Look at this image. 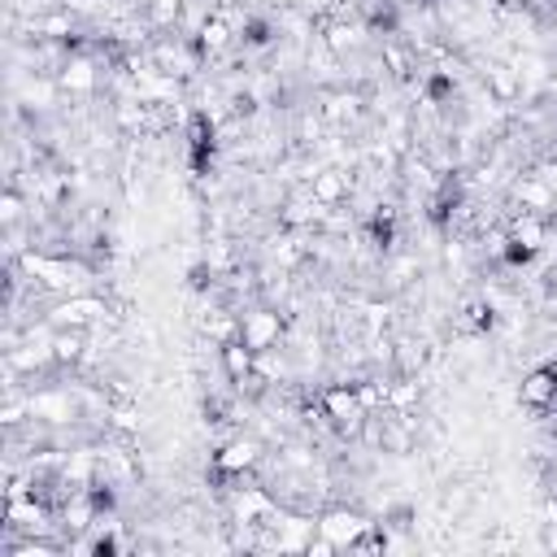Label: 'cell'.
<instances>
[{
	"label": "cell",
	"instance_id": "obj_1",
	"mask_svg": "<svg viewBox=\"0 0 557 557\" xmlns=\"http://www.w3.org/2000/svg\"><path fill=\"white\" fill-rule=\"evenodd\" d=\"M370 522H374V518L361 513V509H352V505H326V509L318 513V531H322L335 548H352V540H357Z\"/></svg>",
	"mask_w": 557,
	"mask_h": 557
},
{
	"label": "cell",
	"instance_id": "obj_2",
	"mask_svg": "<svg viewBox=\"0 0 557 557\" xmlns=\"http://www.w3.org/2000/svg\"><path fill=\"white\" fill-rule=\"evenodd\" d=\"M518 405L531 409V413H544L557 405V361H540L522 374L518 383Z\"/></svg>",
	"mask_w": 557,
	"mask_h": 557
},
{
	"label": "cell",
	"instance_id": "obj_3",
	"mask_svg": "<svg viewBox=\"0 0 557 557\" xmlns=\"http://www.w3.org/2000/svg\"><path fill=\"white\" fill-rule=\"evenodd\" d=\"M318 205H348V196H352V178L344 174V170H313V178H309V187H305Z\"/></svg>",
	"mask_w": 557,
	"mask_h": 557
},
{
	"label": "cell",
	"instance_id": "obj_4",
	"mask_svg": "<svg viewBox=\"0 0 557 557\" xmlns=\"http://www.w3.org/2000/svg\"><path fill=\"white\" fill-rule=\"evenodd\" d=\"M483 83L492 87L487 96H492L496 104H509V100L522 91V78H518V70H513V61H487V65H483Z\"/></svg>",
	"mask_w": 557,
	"mask_h": 557
}]
</instances>
